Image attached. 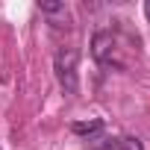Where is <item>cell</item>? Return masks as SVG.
<instances>
[{"instance_id":"cell-3","label":"cell","mask_w":150,"mask_h":150,"mask_svg":"<svg viewBox=\"0 0 150 150\" xmlns=\"http://www.w3.org/2000/svg\"><path fill=\"white\" fill-rule=\"evenodd\" d=\"M71 129L77 132V135H94V132L103 129V121H100V118H94V121H74Z\"/></svg>"},{"instance_id":"cell-1","label":"cell","mask_w":150,"mask_h":150,"mask_svg":"<svg viewBox=\"0 0 150 150\" xmlns=\"http://www.w3.org/2000/svg\"><path fill=\"white\" fill-rule=\"evenodd\" d=\"M91 56L97 65L103 68H127V62L121 59V47H118V35L112 30H100L91 38Z\"/></svg>"},{"instance_id":"cell-2","label":"cell","mask_w":150,"mask_h":150,"mask_svg":"<svg viewBox=\"0 0 150 150\" xmlns=\"http://www.w3.org/2000/svg\"><path fill=\"white\" fill-rule=\"evenodd\" d=\"M77 62H80L77 47H59V50H56L53 71H56L59 86H62L68 94H77V88H80V83H77Z\"/></svg>"},{"instance_id":"cell-4","label":"cell","mask_w":150,"mask_h":150,"mask_svg":"<svg viewBox=\"0 0 150 150\" xmlns=\"http://www.w3.org/2000/svg\"><path fill=\"white\" fill-rule=\"evenodd\" d=\"M41 12H44V15H62V18H68L65 3H41Z\"/></svg>"},{"instance_id":"cell-5","label":"cell","mask_w":150,"mask_h":150,"mask_svg":"<svg viewBox=\"0 0 150 150\" xmlns=\"http://www.w3.org/2000/svg\"><path fill=\"white\" fill-rule=\"evenodd\" d=\"M144 15H147V21H150V0L144 3Z\"/></svg>"}]
</instances>
